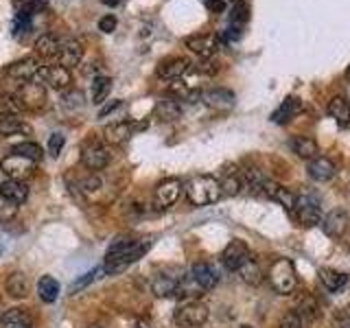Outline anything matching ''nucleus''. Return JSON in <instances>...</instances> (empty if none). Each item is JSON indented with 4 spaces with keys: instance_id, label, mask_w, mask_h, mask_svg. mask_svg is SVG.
<instances>
[{
    "instance_id": "obj_28",
    "label": "nucleus",
    "mask_w": 350,
    "mask_h": 328,
    "mask_svg": "<svg viewBox=\"0 0 350 328\" xmlns=\"http://www.w3.org/2000/svg\"><path fill=\"white\" fill-rule=\"evenodd\" d=\"M59 46H62V38L55 36V33H44V36H40L38 42H36L38 53L42 55V57H46V59H55V57H57Z\"/></svg>"
},
{
    "instance_id": "obj_31",
    "label": "nucleus",
    "mask_w": 350,
    "mask_h": 328,
    "mask_svg": "<svg viewBox=\"0 0 350 328\" xmlns=\"http://www.w3.org/2000/svg\"><path fill=\"white\" fill-rule=\"evenodd\" d=\"M38 293H40V300L42 302H55L57 300V295H59V282L55 280L53 276H42L38 280Z\"/></svg>"
},
{
    "instance_id": "obj_40",
    "label": "nucleus",
    "mask_w": 350,
    "mask_h": 328,
    "mask_svg": "<svg viewBox=\"0 0 350 328\" xmlns=\"http://www.w3.org/2000/svg\"><path fill=\"white\" fill-rule=\"evenodd\" d=\"M101 267H96V269H92V271H88V273H83L81 278H77L72 284H70V293L75 295V293H79V289H85L88 284H90L92 280H96V278H101Z\"/></svg>"
},
{
    "instance_id": "obj_42",
    "label": "nucleus",
    "mask_w": 350,
    "mask_h": 328,
    "mask_svg": "<svg viewBox=\"0 0 350 328\" xmlns=\"http://www.w3.org/2000/svg\"><path fill=\"white\" fill-rule=\"evenodd\" d=\"M18 215V204L14 202H9L7 197L0 195V223L3 221H11Z\"/></svg>"
},
{
    "instance_id": "obj_39",
    "label": "nucleus",
    "mask_w": 350,
    "mask_h": 328,
    "mask_svg": "<svg viewBox=\"0 0 350 328\" xmlns=\"http://www.w3.org/2000/svg\"><path fill=\"white\" fill-rule=\"evenodd\" d=\"M62 107H66V109H79V107H83V92L81 90H64V94H62Z\"/></svg>"
},
{
    "instance_id": "obj_16",
    "label": "nucleus",
    "mask_w": 350,
    "mask_h": 328,
    "mask_svg": "<svg viewBox=\"0 0 350 328\" xmlns=\"http://www.w3.org/2000/svg\"><path fill=\"white\" fill-rule=\"evenodd\" d=\"M145 125H134L131 120H120V123H114V125H107L103 129V138L109 142V145H123L125 140H129L134 136L136 129H142Z\"/></svg>"
},
{
    "instance_id": "obj_12",
    "label": "nucleus",
    "mask_w": 350,
    "mask_h": 328,
    "mask_svg": "<svg viewBox=\"0 0 350 328\" xmlns=\"http://www.w3.org/2000/svg\"><path fill=\"white\" fill-rule=\"evenodd\" d=\"M250 256H252V254H250L247 245L243 243V241L234 238V241H230L228 247L224 249L221 262H224V267H226L228 271H239V267L243 265V262H245Z\"/></svg>"
},
{
    "instance_id": "obj_18",
    "label": "nucleus",
    "mask_w": 350,
    "mask_h": 328,
    "mask_svg": "<svg viewBox=\"0 0 350 328\" xmlns=\"http://www.w3.org/2000/svg\"><path fill=\"white\" fill-rule=\"evenodd\" d=\"M348 223H350V217H348L346 210H333V213H328L324 217L322 228H324V232L328 236L342 238L346 234V230H348Z\"/></svg>"
},
{
    "instance_id": "obj_10",
    "label": "nucleus",
    "mask_w": 350,
    "mask_h": 328,
    "mask_svg": "<svg viewBox=\"0 0 350 328\" xmlns=\"http://www.w3.org/2000/svg\"><path fill=\"white\" fill-rule=\"evenodd\" d=\"M20 98L22 107H29V109H40L44 103H46V87L38 81H29V83H22L20 90L16 94Z\"/></svg>"
},
{
    "instance_id": "obj_27",
    "label": "nucleus",
    "mask_w": 350,
    "mask_h": 328,
    "mask_svg": "<svg viewBox=\"0 0 350 328\" xmlns=\"http://www.w3.org/2000/svg\"><path fill=\"white\" fill-rule=\"evenodd\" d=\"M289 147H291V151L295 153V156H300L304 160L315 158L317 151H320V149H317V142L313 138H309V136H295V138H291Z\"/></svg>"
},
{
    "instance_id": "obj_19",
    "label": "nucleus",
    "mask_w": 350,
    "mask_h": 328,
    "mask_svg": "<svg viewBox=\"0 0 350 328\" xmlns=\"http://www.w3.org/2000/svg\"><path fill=\"white\" fill-rule=\"evenodd\" d=\"M189 276L200 284V287L204 291H211L213 287H217V282H219V276H217V271L215 267L211 265V262H195V265L191 267V273Z\"/></svg>"
},
{
    "instance_id": "obj_17",
    "label": "nucleus",
    "mask_w": 350,
    "mask_h": 328,
    "mask_svg": "<svg viewBox=\"0 0 350 328\" xmlns=\"http://www.w3.org/2000/svg\"><path fill=\"white\" fill-rule=\"evenodd\" d=\"M189 70H191V62L186 57H169L158 64V77L167 81L180 79V77H184Z\"/></svg>"
},
{
    "instance_id": "obj_1",
    "label": "nucleus",
    "mask_w": 350,
    "mask_h": 328,
    "mask_svg": "<svg viewBox=\"0 0 350 328\" xmlns=\"http://www.w3.org/2000/svg\"><path fill=\"white\" fill-rule=\"evenodd\" d=\"M153 245V238H140V241H134V238H116L112 245H109L107 254H105V262L101 271L107 273V276H112V273H118L123 271L125 267H129L131 262L140 260L142 256L147 254V249Z\"/></svg>"
},
{
    "instance_id": "obj_11",
    "label": "nucleus",
    "mask_w": 350,
    "mask_h": 328,
    "mask_svg": "<svg viewBox=\"0 0 350 328\" xmlns=\"http://www.w3.org/2000/svg\"><path fill=\"white\" fill-rule=\"evenodd\" d=\"M81 162L90 171H103L109 164V151L98 142H88L81 149Z\"/></svg>"
},
{
    "instance_id": "obj_36",
    "label": "nucleus",
    "mask_w": 350,
    "mask_h": 328,
    "mask_svg": "<svg viewBox=\"0 0 350 328\" xmlns=\"http://www.w3.org/2000/svg\"><path fill=\"white\" fill-rule=\"evenodd\" d=\"M11 153H18V156H25V158H29V160H33V162H40L42 158H44V149L40 147V145H36V142H18V145L11 149Z\"/></svg>"
},
{
    "instance_id": "obj_37",
    "label": "nucleus",
    "mask_w": 350,
    "mask_h": 328,
    "mask_svg": "<svg viewBox=\"0 0 350 328\" xmlns=\"http://www.w3.org/2000/svg\"><path fill=\"white\" fill-rule=\"evenodd\" d=\"M112 90V79L109 77H94L92 81V101L98 105L105 101V96Z\"/></svg>"
},
{
    "instance_id": "obj_23",
    "label": "nucleus",
    "mask_w": 350,
    "mask_h": 328,
    "mask_svg": "<svg viewBox=\"0 0 350 328\" xmlns=\"http://www.w3.org/2000/svg\"><path fill=\"white\" fill-rule=\"evenodd\" d=\"M0 195L20 206L29 200V186L22 180H5L3 184H0Z\"/></svg>"
},
{
    "instance_id": "obj_2",
    "label": "nucleus",
    "mask_w": 350,
    "mask_h": 328,
    "mask_svg": "<svg viewBox=\"0 0 350 328\" xmlns=\"http://www.w3.org/2000/svg\"><path fill=\"white\" fill-rule=\"evenodd\" d=\"M184 191L193 206H208L221 197V184L213 175H195L186 182Z\"/></svg>"
},
{
    "instance_id": "obj_14",
    "label": "nucleus",
    "mask_w": 350,
    "mask_h": 328,
    "mask_svg": "<svg viewBox=\"0 0 350 328\" xmlns=\"http://www.w3.org/2000/svg\"><path fill=\"white\" fill-rule=\"evenodd\" d=\"M81 57H83L81 42L75 40V38H66V40H62V46L57 51L55 62H57L59 66H64V68H72V66H77L81 62Z\"/></svg>"
},
{
    "instance_id": "obj_3",
    "label": "nucleus",
    "mask_w": 350,
    "mask_h": 328,
    "mask_svg": "<svg viewBox=\"0 0 350 328\" xmlns=\"http://www.w3.org/2000/svg\"><path fill=\"white\" fill-rule=\"evenodd\" d=\"M269 282L276 293L291 295L298 287V278H295V267L289 258H278L271 262L269 267Z\"/></svg>"
},
{
    "instance_id": "obj_51",
    "label": "nucleus",
    "mask_w": 350,
    "mask_h": 328,
    "mask_svg": "<svg viewBox=\"0 0 350 328\" xmlns=\"http://www.w3.org/2000/svg\"><path fill=\"white\" fill-rule=\"evenodd\" d=\"M344 77H346V87H350V68L346 70V74H344Z\"/></svg>"
},
{
    "instance_id": "obj_24",
    "label": "nucleus",
    "mask_w": 350,
    "mask_h": 328,
    "mask_svg": "<svg viewBox=\"0 0 350 328\" xmlns=\"http://www.w3.org/2000/svg\"><path fill=\"white\" fill-rule=\"evenodd\" d=\"M0 326L3 328H33V317L27 309H9L0 317Z\"/></svg>"
},
{
    "instance_id": "obj_15",
    "label": "nucleus",
    "mask_w": 350,
    "mask_h": 328,
    "mask_svg": "<svg viewBox=\"0 0 350 328\" xmlns=\"http://www.w3.org/2000/svg\"><path fill=\"white\" fill-rule=\"evenodd\" d=\"M200 101L213 109H230L234 105V92L226 87H211V90L200 92Z\"/></svg>"
},
{
    "instance_id": "obj_48",
    "label": "nucleus",
    "mask_w": 350,
    "mask_h": 328,
    "mask_svg": "<svg viewBox=\"0 0 350 328\" xmlns=\"http://www.w3.org/2000/svg\"><path fill=\"white\" fill-rule=\"evenodd\" d=\"M120 105H123V101H112V103H107V105H103L101 109H98V118H103V116H107L109 112H114V109H118Z\"/></svg>"
},
{
    "instance_id": "obj_53",
    "label": "nucleus",
    "mask_w": 350,
    "mask_h": 328,
    "mask_svg": "<svg viewBox=\"0 0 350 328\" xmlns=\"http://www.w3.org/2000/svg\"><path fill=\"white\" fill-rule=\"evenodd\" d=\"M88 328H103V326H88Z\"/></svg>"
},
{
    "instance_id": "obj_8",
    "label": "nucleus",
    "mask_w": 350,
    "mask_h": 328,
    "mask_svg": "<svg viewBox=\"0 0 350 328\" xmlns=\"http://www.w3.org/2000/svg\"><path fill=\"white\" fill-rule=\"evenodd\" d=\"M0 169L9 180H25L36 171V162L25 156H18V153H9L7 158L0 160Z\"/></svg>"
},
{
    "instance_id": "obj_46",
    "label": "nucleus",
    "mask_w": 350,
    "mask_h": 328,
    "mask_svg": "<svg viewBox=\"0 0 350 328\" xmlns=\"http://www.w3.org/2000/svg\"><path fill=\"white\" fill-rule=\"evenodd\" d=\"M335 328H350V306L337 311L335 315Z\"/></svg>"
},
{
    "instance_id": "obj_55",
    "label": "nucleus",
    "mask_w": 350,
    "mask_h": 328,
    "mask_svg": "<svg viewBox=\"0 0 350 328\" xmlns=\"http://www.w3.org/2000/svg\"><path fill=\"white\" fill-rule=\"evenodd\" d=\"M0 254H3V247H0Z\"/></svg>"
},
{
    "instance_id": "obj_13",
    "label": "nucleus",
    "mask_w": 350,
    "mask_h": 328,
    "mask_svg": "<svg viewBox=\"0 0 350 328\" xmlns=\"http://www.w3.org/2000/svg\"><path fill=\"white\" fill-rule=\"evenodd\" d=\"M184 191V184L178 178H171V180H164L158 184L156 195H153V202H156L158 208H169L178 202V197Z\"/></svg>"
},
{
    "instance_id": "obj_35",
    "label": "nucleus",
    "mask_w": 350,
    "mask_h": 328,
    "mask_svg": "<svg viewBox=\"0 0 350 328\" xmlns=\"http://www.w3.org/2000/svg\"><path fill=\"white\" fill-rule=\"evenodd\" d=\"M22 103H20V98L16 94H11V92H3L0 94V116H18L22 112Z\"/></svg>"
},
{
    "instance_id": "obj_32",
    "label": "nucleus",
    "mask_w": 350,
    "mask_h": 328,
    "mask_svg": "<svg viewBox=\"0 0 350 328\" xmlns=\"http://www.w3.org/2000/svg\"><path fill=\"white\" fill-rule=\"evenodd\" d=\"M239 276L243 278V282H247V284H260V280H262V271H260V267H258V262H256V258H247L243 265L239 267Z\"/></svg>"
},
{
    "instance_id": "obj_43",
    "label": "nucleus",
    "mask_w": 350,
    "mask_h": 328,
    "mask_svg": "<svg viewBox=\"0 0 350 328\" xmlns=\"http://www.w3.org/2000/svg\"><path fill=\"white\" fill-rule=\"evenodd\" d=\"M302 320H300V315L295 313V311H289V313H284L282 315V320L278 324V328H302Z\"/></svg>"
},
{
    "instance_id": "obj_38",
    "label": "nucleus",
    "mask_w": 350,
    "mask_h": 328,
    "mask_svg": "<svg viewBox=\"0 0 350 328\" xmlns=\"http://www.w3.org/2000/svg\"><path fill=\"white\" fill-rule=\"evenodd\" d=\"M250 14H247V5L243 3V0H239V3L232 7V14H230V27H239L243 29L245 22H247Z\"/></svg>"
},
{
    "instance_id": "obj_26",
    "label": "nucleus",
    "mask_w": 350,
    "mask_h": 328,
    "mask_svg": "<svg viewBox=\"0 0 350 328\" xmlns=\"http://www.w3.org/2000/svg\"><path fill=\"white\" fill-rule=\"evenodd\" d=\"M293 311L300 315L302 324H311V322L317 320V317H320V304H317V300L313 298V295L306 293L298 300V304H295Z\"/></svg>"
},
{
    "instance_id": "obj_7",
    "label": "nucleus",
    "mask_w": 350,
    "mask_h": 328,
    "mask_svg": "<svg viewBox=\"0 0 350 328\" xmlns=\"http://www.w3.org/2000/svg\"><path fill=\"white\" fill-rule=\"evenodd\" d=\"M38 83H42L44 87H53V90H68V85L72 83L70 70L64 68V66L55 64V66H40V70L36 74Z\"/></svg>"
},
{
    "instance_id": "obj_25",
    "label": "nucleus",
    "mask_w": 350,
    "mask_h": 328,
    "mask_svg": "<svg viewBox=\"0 0 350 328\" xmlns=\"http://www.w3.org/2000/svg\"><path fill=\"white\" fill-rule=\"evenodd\" d=\"M5 291L9 298H14V300H22V298H27V293H29V280L27 276L22 271H11L9 276L5 278Z\"/></svg>"
},
{
    "instance_id": "obj_21",
    "label": "nucleus",
    "mask_w": 350,
    "mask_h": 328,
    "mask_svg": "<svg viewBox=\"0 0 350 328\" xmlns=\"http://www.w3.org/2000/svg\"><path fill=\"white\" fill-rule=\"evenodd\" d=\"M302 112V101L298 96H287L284 101L280 103V107L276 109V112L271 114V120L276 125H284V123H289L291 118H295Z\"/></svg>"
},
{
    "instance_id": "obj_45",
    "label": "nucleus",
    "mask_w": 350,
    "mask_h": 328,
    "mask_svg": "<svg viewBox=\"0 0 350 328\" xmlns=\"http://www.w3.org/2000/svg\"><path fill=\"white\" fill-rule=\"evenodd\" d=\"M116 25H118V20H116V16H112V14H107V16H103L101 20H98V29H101L103 33H112V31H116Z\"/></svg>"
},
{
    "instance_id": "obj_22",
    "label": "nucleus",
    "mask_w": 350,
    "mask_h": 328,
    "mask_svg": "<svg viewBox=\"0 0 350 328\" xmlns=\"http://www.w3.org/2000/svg\"><path fill=\"white\" fill-rule=\"evenodd\" d=\"M184 44H186V49H191L195 55H200V57H204V59L213 57L217 46H219V42H217L215 36H193Z\"/></svg>"
},
{
    "instance_id": "obj_54",
    "label": "nucleus",
    "mask_w": 350,
    "mask_h": 328,
    "mask_svg": "<svg viewBox=\"0 0 350 328\" xmlns=\"http://www.w3.org/2000/svg\"><path fill=\"white\" fill-rule=\"evenodd\" d=\"M241 328H252V326H241Z\"/></svg>"
},
{
    "instance_id": "obj_33",
    "label": "nucleus",
    "mask_w": 350,
    "mask_h": 328,
    "mask_svg": "<svg viewBox=\"0 0 350 328\" xmlns=\"http://www.w3.org/2000/svg\"><path fill=\"white\" fill-rule=\"evenodd\" d=\"M31 127L22 123L18 116H5L0 118V136H16V134H29Z\"/></svg>"
},
{
    "instance_id": "obj_20",
    "label": "nucleus",
    "mask_w": 350,
    "mask_h": 328,
    "mask_svg": "<svg viewBox=\"0 0 350 328\" xmlns=\"http://www.w3.org/2000/svg\"><path fill=\"white\" fill-rule=\"evenodd\" d=\"M306 171H309V175L315 180V182H328L335 178V164L333 160H328L324 156H315L309 160V164H306Z\"/></svg>"
},
{
    "instance_id": "obj_49",
    "label": "nucleus",
    "mask_w": 350,
    "mask_h": 328,
    "mask_svg": "<svg viewBox=\"0 0 350 328\" xmlns=\"http://www.w3.org/2000/svg\"><path fill=\"white\" fill-rule=\"evenodd\" d=\"M83 189L85 191H96V189H101V178L98 175H92V178H88L83 182Z\"/></svg>"
},
{
    "instance_id": "obj_47",
    "label": "nucleus",
    "mask_w": 350,
    "mask_h": 328,
    "mask_svg": "<svg viewBox=\"0 0 350 328\" xmlns=\"http://www.w3.org/2000/svg\"><path fill=\"white\" fill-rule=\"evenodd\" d=\"M206 7L213 11V14H224L226 11V0H206Z\"/></svg>"
},
{
    "instance_id": "obj_50",
    "label": "nucleus",
    "mask_w": 350,
    "mask_h": 328,
    "mask_svg": "<svg viewBox=\"0 0 350 328\" xmlns=\"http://www.w3.org/2000/svg\"><path fill=\"white\" fill-rule=\"evenodd\" d=\"M134 328H153L149 322H142V320H138L136 324H134Z\"/></svg>"
},
{
    "instance_id": "obj_44",
    "label": "nucleus",
    "mask_w": 350,
    "mask_h": 328,
    "mask_svg": "<svg viewBox=\"0 0 350 328\" xmlns=\"http://www.w3.org/2000/svg\"><path fill=\"white\" fill-rule=\"evenodd\" d=\"M64 142H66V136L64 134H53L49 138V153H51L53 158L59 156V151L64 149Z\"/></svg>"
},
{
    "instance_id": "obj_30",
    "label": "nucleus",
    "mask_w": 350,
    "mask_h": 328,
    "mask_svg": "<svg viewBox=\"0 0 350 328\" xmlns=\"http://www.w3.org/2000/svg\"><path fill=\"white\" fill-rule=\"evenodd\" d=\"M320 282L324 284V287H326L328 291H333V293H335V291L344 289L346 284H348V273L324 267V269H320Z\"/></svg>"
},
{
    "instance_id": "obj_9",
    "label": "nucleus",
    "mask_w": 350,
    "mask_h": 328,
    "mask_svg": "<svg viewBox=\"0 0 350 328\" xmlns=\"http://www.w3.org/2000/svg\"><path fill=\"white\" fill-rule=\"evenodd\" d=\"M38 70H40L38 59L25 57V59H18V62L11 64L7 68V72H5V77L11 81H16L18 85H22V83H29L31 79H36Z\"/></svg>"
},
{
    "instance_id": "obj_5",
    "label": "nucleus",
    "mask_w": 350,
    "mask_h": 328,
    "mask_svg": "<svg viewBox=\"0 0 350 328\" xmlns=\"http://www.w3.org/2000/svg\"><path fill=\"white\" fill-rule=\"evenodd\" d=\"M184 276L186 273L180 267L162 269L160 273H156V276L151 278V291L156 293L158 298H171V295L178 293V287Z\"/></svg>"
},
{
    "instance_id": "obj_41",
    "label": "nucleus",
    "mask_w": 350,
    "mask_h": 328,
    "mask_svg": "<svg viewBox=\"0 0 350 328\" xmlns=\"http://www.w3.org/2000/svg\"><path fill=\"white\" fill-rule=\"evenodd\" d=\"M221 184V195H239L241 189H243V180L239 178V175H228V178L224 182H219Z\"/></svg>"
},
{
    "instance_id": "obj_6",
    "label": "nucleus",
    "mask_w": 350,
    "mask_h": 328,
    "mask_svg": "<svg viewBox=\"0 0 350 328\" xmlns=\"http://www.w3.org/2000/svg\"><path fill=\"white\" fill-rule=\"evenodd\" d=\"M293 215L295 219L311 228L315 223H320L322 219V208H320V202H317V197H313L311 193H302V195H295V208H293Z\"/></svg>"
},
{
    "instance_id": "obj_52",
    "label": "nucleus",
    "mask_w": 350,
    "mask_h": 328,
    "mask_svg": "<svg viewBox=\"0 0 350 328\" xmlns=\"http://www.w3.org/2000/svg\"><path fill=\"white\" fill-rule=\"evenodd\" d=\"M105 3H107V5H118L120 0H105Z\"/></svg>"
},
{
    "instance_id": "obj_4",
    "label": "nucleus",
    "mask_w": 350,
    "mask_h": 328,
    "mask_svg": "<svg viewBox=\"0 0 350 328\" xmlns=\"http://www.w3.org/2000/svg\"><path fill=\"white\" fill-rule=\"evenodd\" d=\"M173 320L180 328H197L208 320V306L191 300V302H182L173 313Z\"/></svg>"
},
{
    "instance_id": "obj_34",
    "label": "nucleus",
    "mask_w": 350,
    "mask_h": 328,
    "mask_svg": "<svg viewBox=\"0 0 350 328\" xmlns=\"http://www.w3.org/2000/svg\"><path fill=\"white\" fill-rule=\"evenodd\" d=\"M156 114L162 118V120H175L182 116V105L178 98H162L156 107Z\"/></svg>"
},
{
    "instance_id": "obj_29",
    "label": "nucleus",
    "mask_w": 350,
    "mask_h": 328,
    "mask_svg": "<svg viewBox=\"0 0 350 328\" xmlns=\"http://www.w3.org/2000/svg\"><path fill=\"white\" fill-rule=\"evenodd\" d=\"M328 114H331L342 127H350V103L344 96H333L328 101Z\"/></svg>"
}]
</instances>
